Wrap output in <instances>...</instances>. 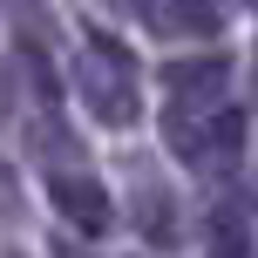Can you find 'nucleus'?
Returning <instances> with one entry per match:
<instances>
[{"instance_id":"6","label":"nucleus","mask_w":258,"mask_h":258,"mask_svg":"<svg viewBox=\"0 0 258 258\" xmlns=\"http://www.w3.org/2000/svg\"><path fill=\"white\" fill-rule=\"evenodd\" d=\"M177 27H190V34H211V27H218L211 0H177Z\"/></svg>"},{"instance_id":"3","label":"nucleus","mask_w":258,"mask_h":258,"mask_svg":"<svg viewBox=\"0 0 258 258\" xmlns=\"http://www.w3.org/2000/svg\"><path fill=\"white\" fill-rule=\"evenodd\" d=\"M231 54H190V61H163V89H170V109H218L231 102Z\"/></svg>"},{"instance_id":"5","label":"nucleus","mask_w":258,"mask_h":258,"mask_svg":"<svg viewBox=\"0 0 258 258\" xmlns=\"http://www.w3.org/2000/svg\"><path fill=\"white\" fill-rule=\"evenodd\" d=\"M251 251H258V238H251L245 211L218 204V211H211V258H251Z\"/></svg>"},{"instance_id":"4","label":"nucleus","mask_w":258,"mask_h":258,"mask_svg":"<svg viewBox=\"0 0 258 258\" xmlns=\"http://www.w3.org/2000/svg\"><path fill=\"white\" fill-rule=\"evenodd\" d=\"M48 197H54V211H61V224H75L82 238H102L109 224H116V204H109V190L89 170H48Z\"/></svg>"},{"instance_id":"7","label":"nucleus","mask_w":258,"mask_h":258,"mask_svg":"<svg viewBox=\"0 0 258 258\" xmlns=\"http://www.w3.org/2000/svg\"><path fill=\"white\" fill-rule=\"evenodd\" d=\"M238 7H251V14H258V0H238Z\"/></svg>"},{"instance_id":"2","label":"nucleus","mask_w":258,"mask_h":258,"mask_svg":"<svg viewBox=\"0 0 258 258\" xmlns=\"http://www.w3.org/2000/svg\"><path fill=\"white\" fill-rule=\"evenodd\" d=\"M163 143L183 170L197 177H231L245 163V109L218 102V109H170L163 102Z\"/></svg>"},{"instance_id":"1","label":"nucleus","mask_w":258,"mask_h":258,"mask_svg":"<svg viewBox=\"0 0 258 258\" xmlns=\"http://www.w3.org/2000/svg\"><path fill=\"white\" fill-rule=\"evenodd\" d=\"M68 82H75V102L102 129H129L136 109H143L136 102V54H129L109 27H82V48H75Z\"/></svg>"},{"instance_id":"8","label":"nucleus","mask_w":258,"mask_h":258,"mask_svg":"<svg viewBox=\"0 0 258 258\" xmlns=\"http://www.w3.org/2000/svg\"><path fill=\"white\" fill-rule=\"evenodd\" d=\"M7 258H14V251H7Z\"/></svg>"}]
</instances>
